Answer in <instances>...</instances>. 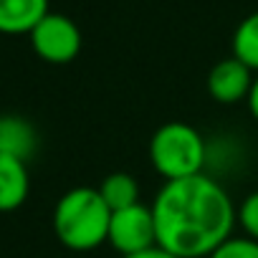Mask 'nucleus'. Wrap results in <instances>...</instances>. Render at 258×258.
<instances>
[{
    "instance_id": "nucleus-1",
    "label": "nucleus",
    "mask_w": 258,
    "mask_h": 258,
    "mask_svg": "<svg viewBox=\"0 0 258 258\" xmlns=\"http://www.w3.org/2000/svg\"><path fill=\"white\" fill-rule=\"evenodd\" d=\"M157 245L177 258L210 255L225 243L235 225V208L228 192L208 175L170 180L152 203Z\"/></svg>"
},
{
    "instance_id": "nucleus-2",
    "label": "nucleus",
    "mask_w": 258,
    "mask_h": 258,
    "mask_svg": "<svg viewBox=\"0 0 258 258\" xmlns=\"http://www.w3.org/2000/svg\"><path fill=\"white\" fill-rule=\"evenodd\" d=\"M111 210L99 187L69 190L53 210V230L71 250H94L109 240Z\"/></svg>"
},
{
    "instance_id": "nucleus-3",
    "label": "nucleus",
    "mask_w": 258,
    "mask_h": 258,
    "mask_svg": "<svg viewBox=\"0 0 258 258\" xmlns=\"http://www.w3.org/2000/svg\"><path fill=\"white\" fill-rule=\"evenodd\" d=\"M205 160H208L205 140L200 137L195 126L185 121L162 124L150 140V162L165 177V182L200 175Z\"/></svg>"
},
{
    "instance_id": "nucleus-4",
    "label": "nucleus",
    "mask_w": 258,
    "mask_h": 258,
    "mask_svg": "<svg viewBox=\"0 0 258 258\" xmlns=\"http://www.w3.org/2000/svg\"><path fill=\"white\" fill-rule=\"evenodd\" d=\"M109 245L126 255L142 253L147 248L157 245V223H155V213L147 205H132L111 213V223H109Z\"/></svg>"
},
{
    "instance_id": "nucleus-5",
    "label": "nucleus",
    "mask_w": 258,
    "mask_h": 258,
    "mask_svg": "<svg viewBox=\"0 0 258 258\" xmlns=\"http://www.w3.org/2000/svg\"><path fill=\"white\" fill-rule=\"evenodd\" d=\"M31 43L43 61L69 63L81 51V31L69 16L48 11L41 18V23L31 31Z\"/></svg>"
},
{
    "instance_id": "nucleus-6",
    "label": "nucleus",
    "mask_w": 258,
    "mask_h": 258,
    "mask_svg": "<svg viewBox=\"0 0 258 258\" xmlns=\"http://www.w3.org/2000/svg\"><path fill=\"white\" fill-rule=\"evenodd\" d=\"M250 86H253L250 69L235 56L218 61L208 74V91L220 104H235L240 99H248Z\"/></svg>"
},
{
    "instance_id": "nucleus-7",
    "label": "nucleus",
    "mask_w": 258,
    "mask_h": 258,
    "mask_svg": "<svg viewBox=\"0 0 258 258\" xmlns=\"http://www.w3.org/2000/svg\"><path fill=\"white\" fill-rule=\"evenodd\" d=\"M28 190L31 180L26 162L11 155H0V213L21 208L28 198Z\"/></svg>"
},
{
    "instance_id": "nucleus-8",
    "label": "nucleus",
    "mask_w": 258,
    "mask_h": 258,
    "mask_svg": "<svg viewBox=\"0 0 258 258\" xmlns=\"http://www.w3.org/2000/svg\"><path fill=\"white\" fill-rule=\"evenodd\" d=\"M48 13V0H0V33H31Z\"/></svg>"
},
{
    "instance_id": "nucleus-9",
    "label": "nucleus",
    "mask_w": 258,
    "mask_h": 258,
    "mask_svg": "<svg viewBox=\"0 0 258 258\" xmlns=\"http://www.w3.org/2000/svg\"><path fill=\"white\" fill-rule=\"evenodd\" d=\"M38 137L31 121L23 116H0V155H11L18 160H28L36 152Z\"/></svg>"
},
{
    "instance_id": "nucleus-10",
    "label": "nucleus",
    "mask_w": 258,
    "mask_h": 258,
    "mask_svg": "<svg viewBox=\"0 0 258 258\" xmlns=\"http://www.w3.org/2000/svg\"><path fill=\"white\" fill-rule=\"evenodd\" d=\"M99 192H101V198H104V203L109 205L111 213L132 208V205H140V185L129 172L106 175L101 187H99Z\"/></svg>"
},
{
    "instance_id": "nucleus-11",
    "label": "nucleus",
    "mask_w": 258,
    "mask_h": 258,
    "mask_svg": "<svg viewBox=\"0 0 258 258\" xmlns=\"http://www.w3.org/2000/svg\"><path fill=\"white\" fill-rule=\"evenodd\" d=\"M233 56L243 61L250 71L258 69V13H250L240 21L233 33Z\"/></svg>"
},
{
    "instance_id": "nucleus-12",
    "label": "nucleus",
    "mask_w": 258,
    "mask_h": 258,
    "mask_svg": "<svg viewBox=\"0 0 258 258\" xmlns=\"http://www.w3.org/2000/svg\"><path fill=\"white\" fill-rule=\"evenodd\" d=\"M208 258H258V240L253 238H235L230 235L225 243H220Z\"/></svg>"
},
{
    "instance_id": "nucleus-13",
    "label": "nucleus",
    "mask_w": 258,
    "mask_h": 258,
    "mask_svg": "<svg viewBox=\"0 0 258 258\" xmlns=\"http://www.w3.org/2000/svg\"><path fill=\"white\" fill-rule=\"evenodd\" d=\"M238 220L245 230L248 238L258 240V190L250 192L243 203H240V210H238Z\"/></svg>"
},
{
    "instance_id": "nucleus-14",
    "label": "nucleus",
    "mask_w": 258,
    "mask_h": 258,
    "mask_svg": "<svg viewBox=\"0 0 258 258\" xmlns=\"http://www.w3.org/2000/svg\"><path fill=\"white\" fill-rule=\"evenodd\" d=\"M126 258H177V255H172V253H170V250H165L162 245H155V248H147V250H142V253L126 255Z\"/></svg>"
},
{
    "instance_id": "nucleus-15",
    "label": "nucleus",
    "mask_w": 258,
    "mask_h": 258,
    "mask_svg": "<svg viewBox=\"0 0 258 258\" xmlns=\"http://www.w3.org/2000/svg\"><path fill=\"white\" fill-rule=\"evenodd\" d=\"M248 109H250L253 119L258 121V79H253V86H250V94H248Z\"/></svg>"
}]
</instances>
